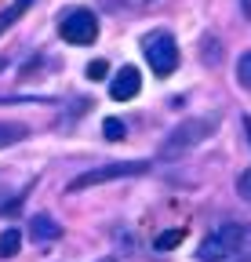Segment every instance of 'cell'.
Here are the masks:
<instances>
[{
	"instance_id": "cell-1",
	"label": "cell",
	"mask_w": 251,
	"mask_h": 262,
	"mask_svg": "<svg viewBox=\"0 0 251 262\" xmlns=\"http://www.w3.org/2000/svg\"><path fill=\"white\" fill-rule=\"evenodd\" d=\"M244 251H251V226H244V222L218 226L197 244V258L200 262H230V258H237Z\"/></svg>"
},
{
	"instance_id": "cell-2",
	"label": "cell",
	"mask_w": 251,
	"mask_h": 262,
	"mask_svg": "<svg viewBox=\"0 0 251 262\" xmlns=\"http://www.w3.org/2000/svg\"><path fill=\"white\" fill-rule=\"evenodd\" d=\"M215 127H218L215 117H190V120H182L175 131H168V139L161 142V157H182V153H190L193 146H200L204 139L215 135Z\"/></svg>"
},
{
	"instance_id": "cell-3",
	"label": "cell",
	"mask_w": 251,
	"mask_h": 262,
	"mask_svg": "<svg viewBox=\"0 0 251 262\" xmlns=\"http://www.w3.org/2000/svg\"><path fill=\"white\" fill-rule=\"evenodd\" d=\"M146 171H149V160H113V164H102V168H91V171L77 175L66 189L70 193H80V189H91V186H102V182H113V179L146 175Z\"/></svg>"
},
{
	"instance_id": "cell-4",
	"label": "cell",
	"mask_w": 251,
	"mask_h": 262,
	"mask_svg": "<svg viewBox=\"0 0 251 262\" xmlns=\"http://www.w3.org/2000/svg\"><path fill=\"white\" fill-rule=\"evenodd\" d=\"M142 55H146L149 70H153L156 77H168V73L178 70V44H175V37H171L168 29L149 33V37L142 40Z\"/></svg>"
},
{
	"instance_id": "cell-5",
	"label": "cell",
	"mask_w": 251,
	"mask_h": 262,
	"mask_svg": "<svg viewBox=\"0 0 251 262\" xmlns=\"http://www.w3.org/2000/svg\"><path fill=\"white\" fill-rule=\"evenodd\" d=\"M58 37L66 40V44L87 48V44L99 40V18L91 15L87 8H73V11L62 15V22H58Z\"/></svg>"
},
{
	"instance_id": "cell-6",
	"label": "cell",
	"mask_w": 251,
	"mask_h": 262,
	"mask_svg": "<svg viewBox=\"0 0 251 262\" xmlns=\"http://www.w3.org/2000/svg\"><path fill=\"white\" fill-rule=\"evenodd\" d=\"M139 91H142L139 70L135 66H120V70L113 73V80H109V98L113 102H128V98H135Z\"/></svg>"
},
{
	"instance_id": "cell-7",
	"label": "cell",
	"mask_w": 251,
	"mask_h": 262,
	"mask_svg": "<svg viewBox=\"0 0 251 262\" xmlns=\"http://www.w3.org/2000/svg\"><path fill=\"white\" fill-rule=\"evenodd\" d=\"M58 237H62V226L51 215H33V219H29V241H33V244H51Z\"/></svg>"
},
{
	"instance_id": "cell-8",
	"label": "cell",
	"mask_w": 251,
	"mask_h": 262,
	"mask_svg": "<svg viewBox=\"0 0 251 262\" xmlns=\"http://www.w3.org/2000/svg\"><path fill=\"white\" fill-rule=\"evenodd\" d=\"M29 139V127L26 124H8V120H0V149H8L15 142Z\"/></svg>"
},
{
	"instance_id": "cell-9",
	"label": "cell",
	"mask_w": 251,
	"mask_h": 262,
	"mask_svg": "<svg viewBox=\"0 0 251 262\" xmlns=\"http://www.w3.org/2000/svg\"><path fill=\"white\" fill-rule=\"evenodd\" d=\"M18 248H22V229L8 226L4 233H0V258H15V255H18Z\"/></svg>"
},
{
	"instance_id": "cell-10",
	"label": "cell",
	"mask_w": 251,
	"mask_h": 262,
	"mask_svg": "<svg viewBox=\"0 0 251 262\" xmlns=\"http://www.w3.org/2000/svg\"><path fill=\"white\" fill-rule=\"evenodd\" d=\"M29 4H33V0H15V4H8L4 11H0V33H4V29H11L26 11H29Z\"/></svg>"
},
{
	"instance_id": "cell-11",
	"label": "cell",
	"mask_w": 251,
	"mask_h": 262,
	"mask_svg": "<svg viewBox=\"0 0 251 262\" xmlns=\"http://www.w3.org/2000/svg\"><path fill=\"white\" fill-rule=\"evenodd\" d=\"M237 80H240L244 91H251V51H244L237 58Z\"/></svg>"
},
{
	"instance_id": "cell-12",
	"label": "cell",
	"mask_w": 251,
	"mask_h": 262,
	"mask_svg": "<svg viewBox=\"0 0 251 262\" xmlns=\"http://www.w3.org/2000/svg\"><path fill=\"white\" fill-rule=\"evenodd\" d=\"M102 135H106L109 142H120V139H124V120L106 117V120H102Z\"/></svg>"
},
{
	"instance_id": "cell-13",
	"label": "cell",
	"mask_w": 251,
	"mask_h": 262,
	"mask_svg": "<svg viewBox=\"0 0 251 262\" xmlns=\"http://www.w3.org/2000/svg\"><path fill=\"white\" fill-rule=\"evenodd\" d=\"M186 233H182V229H171V233H161V237H156V251H171L178 241H182Z\"/></svg>"
},
{
	"instance_id": "cell-14",
	"label": "cell",
	"mask_w": 251,
	"mask_h": 262,
	"mask_svg": "<svg viewBox=\"0 0 251 262\" xmlns=\"http://www.w3.org/2000/svg\"><path fill=\"white\" fill-rule=\"evenodd\" d=\"M237 193H240V201H247V204H251V168L237 175Z\"/></svg>"
},
{
	"instance_id": "cell-15",
	"label": "cell",
	"mask_w": 251,
	"mask_h": 262,
	"mask_svg": "<svg viewBox=\"0 0 251 262\" xmlns=\"http://www.w3.org/2000/svg\"><path fill=\"white\" fill-rule=\"evenodd\" d=\"M106 73H109V66H106L102 58H95V62L87 66V77H91V80H106Z\"/></svg>"
},
{
	"instance_id": "cell-16",
	"label": "cell",
	"mask_w": 251,
	"mask_h": 262,
	"mask_svg": "<svg viewBox=\"0 0 251 262\" xmlns=\"http://www.w3.org/2000/svg\"><path fill=\"white\" fill-rule=\"evenodd\" d=\"M240 8H244V18H251V0H240Z\"/></svg>"
},
{
	"instance_id": "cell-17",
	"label": "cell",
	"mask_w": 251,
	"mask_h": 262,
	"mask_svg": "<svg viewBox=\"0 0 251 262\" xmlns=\"http://www.w3.org/2000/svg\"><path fill=\"white\" fill-rule=\"evenodd\" d=\"M244 127H247V142H251V117H244Z\"/></svg>"
},
{
	"instance_id": "cell-18",
	"label": "cell",
	"mask_w": 251,
	"mask_h": 262,
	"mask_svg": "<svg viewBox=\"0 0 251 262\" xmlns=\"http://www.w3.org/2000/svg\"><path fill=\"white\" fill-rule=\"evenodd\" d=\"M4 66H8V58H0V70H4Z\"/></svg>"
}]
</instances>
